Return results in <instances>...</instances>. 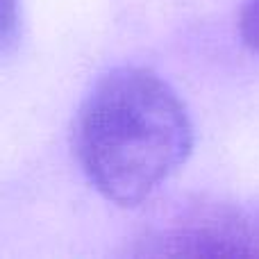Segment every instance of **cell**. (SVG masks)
<instances>
[{
	"label": "cell",
	"instance_id": "cell-1",
	"mask_svg": "<svg viewBox=\"0 0 259 259\" xmlns=\"http://www.w3.org/2000/svg\"><path fill=\"white\" fill-rule=\"evenodd\" d=\"M73 148L107 200L150 198L193 148V125L173 87L143 66H121L94 84L77 112Z\"/></svg>",
	"mask_w": 259,
	"mask_h": 259
},
{
	"label": "cell",
	"instance_id": "cell-2",
	"mask_svg": "<svg viewBox=\"0 0 259 259\" xmlns=\"http://www.w3.org/2000/svg\"><path fill=\"white\" fill-rule=\"evenodd\" d=\"M141 255L259 257V211L234 205L196 207L141 239Z\"/></svg>",
	"mask_w": 259,
	"mask_h": 259
},
{
	"label": "cell",
	"instance_id": "cell-3",
	"mask_svg": "<svg viewBox=\"0 0 259 259\" xmlns=\"http://www.w3.org/2000/svg\"><path fill=\"white\" fill-rule=\"evenodd\" d=\"M18 0H0V48H7L18 36Z\"/></svg>",
	"mask_w": 259,
	"mask_h": 259
},
{
	"label": "cell",
	"instance_id": "cell-4",
	"mask_svg": "<svg viewBox=\"0 0 259 259\" xmlns=\"http://www.w3.org/2000/svg\"><path fill=\"white\" fill-rule=\"evenodd\" d=\"M239 25H241V36L246 46L259 55V0H246Z\"/></svg>",
	"mask_w": 259,
	"mask_h": 259
}]
</instances>
